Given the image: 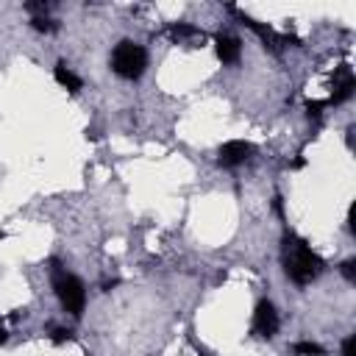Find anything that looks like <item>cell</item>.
<instances>
[{
    "instance_id": "obj_1",
    "label": "cell",
    "mask_w": 356,
    "mask_h": 356,
    "mask_svg": "<svg viewBox=\"0 0 356 356\" xmlns=\"http://www.w3.org/2000/svg\"><path fill=\"white\" fill-rule=\"evenodd\" d=\"M323 267H326L323 259L309 248L306 240H301L295 234L284 237V270H287L290 281H295L298 287H306L323 273Z\"/></svg>"
},
{
    "instance_id": "obj_2",
    "label": "cell",
    "mask_w": 356,
    "mask_h": 356,
    "mask_svg": "<svg viewBox=\"0 0 356 356\" xmlns=\"http://www.w3.org/2000/svg\"><path fill=\"white\" fill-rule=\"evenodd\" d=\"M112 70L125 81L142 78L148 70V51L131 39H123L112 53Z\"/></svg>"
},
{
    "instance_id": "obj_3",
    "label": "cell",
    "mask_w": 356,
    "mask_h": 356,
    "mask_svg": "<svg viewBox=\"0 0 356 356\" xmlns=\"http://www.w3.org/2000/svg\"><path fill=\"white\" fill-rule=\"evenodd\" d=\"M53 290H56V298L64 306V312H70L73 317H81L84 314L87 290H84L81 278H75L73 273H67L59 265H53Z\"/></svg>"
},
{
    "instance_id": "obj_4",
    "label": "cell",
    "mask_w": 356,
    "mask_h": 356,
    "mask_svg": "<svg viewBox=\"0 0 356 356\" xmlns=\"http://www.w3.org/2000/svg\"><path fill=\"white\" fill-rule=\"evenodd\" d=\"M251 331H253L256 337H262V339L276 337V331H278V312H276V306H273L267 298H262V301L256 303Z\"/></svg>"
},
{
    "instance_id": "obj_5",
    "label": "cell",
    "mask_w": 356,
    "mask_h": 356,
    "mask_svg": "<svg viewBox=\"0 0 356 356\" xmlns=\"http://www.w3.org/2000/svg\"><path fill=\"white\" fill-rule=\"evenodd\" d=\"M253 156V145L245 139H231L217 150V164L220 167H240Z\"/></svg>"
},
{
    "instance_id": "obj_6",
    "label": "cell",
    "mask_w": 356,
    "mask_h": 356,
    "mask_svg": "<svg viewBox=\"0 0 356 356\" xmlns=\"http://www.w3.org/2000/svg\"><path fill=\"white\" fill-rule=\"evenodd\" d=\"M353 89H356V78H353V70H350V64H339V70L334 73V92H331V98L326 100V106H339V103H345L350 95H353Z\"/></svg>"
},
{
    "instance_id": "obj_7",
    "label": "cell",
    "mask_w": 356,
    "mask_h": 356,
    "mask_svg": "<svg viewBox=\"0 0 356 356\" xmlns=\"http://www.w3.org/2000/svg\"><path fill=\"white\" fill-rule=\"evenodd\" d=\"M215 51H217V59L223 64H237L240 62V53H242V42L231 34H217L215 37Z\"/></svg>"
},
{
    "instance_id": "obj_8",
    "label": "cell",
    "mask_w": 356,
    "mask_h": 356,
    "mask_svg": "<svg viewBox=\"0 0 356 356\" xmlns=\"http://www.w3.org/2000/svg\"><path fill=\"white\" fill-rule=\"evenodd\" d=\"M53 78H56V84L59 87H64L67 92H81V87H84V81L67 67V62H56V67H53Z\"/></svg>"
},
{
    "instance_id": "obj_9",
    "label": "cell",
    "mask_w": 356,
    "mask_h": 356,
    "mask_svg": "<svg viewBox=\"0 0 356 356\" xmlns=\"http://www.w3.org/2000/svg\"><path fill=\"white\" fill-rule=\"evenodd\" d=\"M170 37L175 42H190V39H204V31L190 23H175V26H170Z\"/></svg>"
},
{
    "instance_id": "obj_10",
    "label": "cell",
    "mask_w": 356,
    "mask_h": 356,
    "mask_svg": "<svg viewBox=\"0 0 356 356\" xmlns=\"http://www.w3.org/2000/svg\"><path fill=\"white\" fill-rule=\"evenodd\" d=\"M295 353H298V356H323L326 350H323V345L303 339V342H295Z\"/></svg>"
},
{
    "instance_id": "obj_11",
    "label": "cell",
    "mask_w": 356,
    "mask_h": 356,
    "mask_svg": "<svg viewBox=\"0 0 356 356\" xmlns=\"http://www.w3.org/2000/svg\"><path fill=\"white\" fill-rule=\"evenodd\" d=\"M31 26H34V31H39V34H53V31L59 28V23H53V20H48V17H34Z\"/></svg>"
},
{
    "instance_id": "obj_12",
    "label": "cell",
    "mask_w": 356,
    "mask_h": 356,
    "mask_svg": "<svg viewBox=\"0 0 356 356\" xmlns=\"http://www.w3.org/2000/svg\"><path fill=\"white\" fill-rule=\"evenodd\" d=\"M323 109H326V100H309V103H306V114H309L312 120H320Z\"/></svg>"
},
{
    "instance_id": "obj_13",
    "label": "cell",
    "mask_w": 356,
    "mask_h": 356,
    "mask_svg": "<svg viewBox=\"0 0 356 356\" xmlns=\"http://www.w3.org/2000/svg\"><path fill=\"white\" fill-rule=\"evenodd\" d=\"M339 273L348 278V281H356V259H345L339 265Z\"/></svg>"
},
{
    "instance_id": "obj_14",
    "label": "cell",
    "mask_w": 356,
    "mask_h": 356,
    "mask_svg": "<svg viewBox=\"0 0 356 356\" xmlns=\"http://www.w3.org/2000/svg\"><path fill=\"white\" fill-rule=\"evenodd\" d=\"M51 339H53L56 345H62V342H70V339H73V331H70V328H53Z\"/></svg>"
},
{
    "instance_id": "obj_15",
    "label": "cell",
    "mask_w": 356,
    "mask_h": 356,
    "mask_svg": "<svg viewBox=\"0 0 356 356\" xmlns=\"http://www.w3.org/2000/svg\"><path fill=\"white\" fill-rule=\"evenodd\" d=\"M342 356H356V337L342 339Z\"/></svg>"
},
{
    "instance_id": "obj_16",
    "label": "cell",
    "mask_w": 356,
    "mask_h": 356,
    "mask_svg": "<svg viewBox=\"0 0 356 356\" xmlns=\"http://www.w3.org/2000/svg\"><path fill=\"white\" fill-rule=\"evenodd\" d=\"M348 231H350V234H356V206H350V209H348Z\"/></svg>"
},
{
    "instance_id": "obj_17",
    "label": "cell",
    "mask_w": 356,
    "mask_h": 356,
    "mask_svg": "<svg viewBox=\"0 0 356 356\" xmlns=\"http://www.w3.org/2000/svg\"><path fill=\"white\" fill-rule=\"evenodd\" d=\"M273 209H276V215H284V201H281V195L273 198Z\"/></svg>"
},
{
    "instance_id": "obj_18",
    "label": "cell",
    "mask_w": 356,
    "mask_h": 356,
    "mask_svg": "<svg viewBox=\"0 0 356 356\" xmlns=\"http://www.w3.org/2000/svg\"><path fill=\"white\" fill-rule=\"evenodd\" d=\"M6 339H9V334H6V328H3V326H0V345H3Z\"/></svg>"
}]
</instances>
